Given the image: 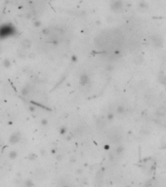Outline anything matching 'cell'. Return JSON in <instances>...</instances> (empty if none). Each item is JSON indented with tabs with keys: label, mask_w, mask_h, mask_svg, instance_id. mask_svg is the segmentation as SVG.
Listing matches in <instances>:
<instances>
[{
	"label": "cell",
	"mask_w": 166,
	"mask_h": 187,
	"mask_svg": "<svg viewBox=\"0 0 166 187\" xmlns=\"http://www.w3.org/2000/svg\"><path fill=\"white\" fill-rule=\"evenodd\" d=\"M10 157L11 158H16V152H12V153L10 154Z\"/></svg>",
	"instance_id": "1"
}]
</instances>
